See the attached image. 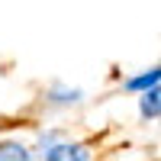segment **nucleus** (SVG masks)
<instances>
[{
    "instance_id": "obj_1",
    "label": "nucleus",
    "mask_w": 161,
    "mask_h": 161,
    "mask_svg": "<svg viewBox=\"0 0 161 161\" xmlns=\"http://www.w3.org/2000/svg\"><path fill=\"white\" fill-rule=\"evenodd\" d=\"M42 158L45 161H87L90 152H87V145H77V142H58V145H52Z\"/></svg>"
},
{
    "instance_id": "obj_2",
    "label": "nucleus",
    "mask_w": 161,
    "mask_h": 161,
    "mask_svg": "<svg viewBox=\"0 0 161 161\" xmlns=\"http://www.w3.org/2000/svg\"><path fill=\"white\" fill-rule=\"evenodd\" d=\"M139 113H142V119H158L161 116V87H152L139 97Z\"/></svg>"
},
{
    "instance_id": "obj_3",
    "label": "nucleus",
    "mask_w": 161,
    "mask_h": 161,
    "mask_svg": "<svg viewBox=\"0 0 161 161\" xmlns=\"http://www.w3.org/2000/svg\"><path fill=\"white\" fill-rule=\"evenodd\" d=\"M161 84V64L152 71H145V74H136V77H129L126 80V90H136V93H145V90H152Z\"/></svg>"
},
{
    "instance_id": "obj_4",
    "label": "nucleus",
    "mask_w": 161,
    "mask_h": 161,
    "mask_svg": "<svg viewBox=\"0 0 161 161\" xmlns=\"http://www.w3.org/2000/svg\"><path fill=\"white\" fill-rule=\"evenodd\" d=\"M0 161H32V155L19 142H0Z\"/></svg>"
},
{
    "instance_id": "obj_5",
    "label": "nucleus",
    "mask_w": 161,
    "mask_h": 161,
    "mask_svg": "<svg viewBox=\"0 0 161 161\" xmlns=\"http://www.w3.org/2000/svg\"><path fill=\"white\" fill-rule=\"evenodd\" d=\"M80 90H68V87H52L48 90V103H77Z\"/></svg>"
}]
</instances>
